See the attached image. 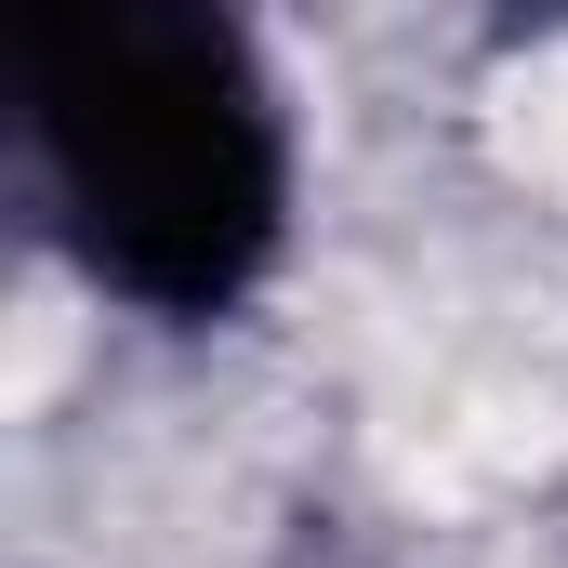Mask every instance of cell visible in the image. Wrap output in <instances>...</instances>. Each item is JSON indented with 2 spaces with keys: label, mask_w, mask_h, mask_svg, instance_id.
<instances>
[{
  "label": "cell",
  "mask_w": 568,
  "mask_h": 568,
  "mask_svg": "<svg viewBox=\"0 0 568 568\" xmlns=\"http://www.w3.org/2000/svg\"><path fill=\"white\" fill-rule=\"evenodd\" d=\"M13 133L67 265L145 317H225L291 239L278 80L212 0L13 13Z\"/></svg>",
  "instance_id": "6da1fadb"
}]
</instances>
